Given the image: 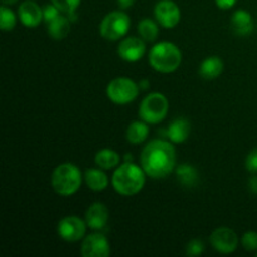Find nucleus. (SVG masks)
I'll use <instances>...</instances> for the list:
<instances>
[{
	"instance_id": "nucleus-1",
	"label": "nucleus",
	"mask_w": 257,
	"mask_h": 257,
	"mask_svg": "<svg viewBox=\"0 0 257 257\" xmlns=\"http://www.w3.org/2000/svg\"><path fill=\"white\" fill-rule=\"evenodd\" d=\"M141 166L146 175L155 180L167 177L176 167V150L165 140H153L141 153Z\"/></svg>"
},
{
	"instance_id": "nucleus-2",
	"label": "nucleus",
	"mask_w": 257,
	"mask_h": 257,
	"mask_svg": "<svg viewBox=\"0 0 257 257\" xmlns=\"http://www.w3.org/2000/svg\"><path fill=\"white\" fill-rule=\"evenodd\" d=\"M146 183V172L133 162L118 166L112 177L113 188L122 196H135Z\"/></svg>"
},
{
	"instance_id": "nucleus-3",
	"label": "nucleus",
	"mask_w": 257,
	"mask_h": 257,
	"mask_svg": "<svg viewBox=\"0 0 257 257\" xmlns=\"http://www.w3.org/2000/svg\"><path fill=\"white\" fill-rule=\"evenodd\" d=\"M151 67L160 73H173L182 63V53L180 48L171 42H161L153 45L150 52Z\"/></svg>"
},
{
	"instance_id": "nucleus-4",
	"label": "nucleus",
	"mask_w": 257,
	"mask_h": 257,
	"mask_svg": "<svg viewBox=\"0 0 257 257\" xmlns=\"http://www.w3.org/2000/svg\"><path fill=\"white\" fill-rule=\"evenodd\" d=\"M82 185V172L73 163H62L52 175V187L58 195L72 196Z\"/></svg>"
},
{
	"instance_id": "nucleus-5",
	"label": "nucleus",
	"mask_w": 257,
	"mask_h": 257,
	"mask_svg": "<svg viewBox=\"0 0 257 257\" xmlns=\"http://www.w3.org/2000/svg\"><path fill=\"white\" fill-rule=\"evenodd\" d=\"M168 113V100L162 93H151L143 98L141 102L140 114L141 119L148 124H157L162 122Z\"/></svg>"
},
{
	"instance_id": "nucleus-6",
	"label": "nucleus",
	"mask_w": 257,
	"mask_h": 257,
	"mask_svg": "<svg viewBox=\"0 0 257 257\" xmlns=\"http://www.w3.org/2000/svg\"><path fill=\"white\" fill-rule=\"evenodd\" d=\"M131 27L130 17L124 12L115 10L110 12L103 18L102 23L99 25V32L104 39L114 40L120 39L128 33Z\"/></svg>"
},
{
	"instance_id": "nucleus-7",
	"label": "nucleus",
	"mask_w": 257,
	"mask_h": 257,
	"mask_svg": "<svg viewBox=\"0 0 257 257\" xmlns=\"http://www.w3.org/2000/svg\"><path fill=\"white\" fill-rule=\"evenodd\" d=\"M140 85L130 78L119 77L107 85V97L115 104H128L138 97Z\"/></svg>"
},
{
	"instance_id": "nucleus-8",
	"label": "nucleus",
	"mask_w": 257,
	"mask_h": 257,
	"mask_svg": "<svg viewBox=\"0 0 257 257\" xmlns=\"http://www.w3.org/2000/svg\"><path fill=\"white\" fill-rule=\"evenodd\" d=\"M87 227V222L77 216H67L58 223V235L67 242H78L84 238Z\"/></svg>"
},
{
	"instance_id": "nucleus-9",
	"label": "nucleus",
	"mask_w": 257,
	"mask_h": 257,
	"mask_svg": "<svg viewBox=\"0 0 257 257\" xmlns=\"http://www.w3.org/2000/svg\"><path fill=\"white\" fill-rule=\"evenodd\" d=\"M211 245L217 252L228 255L235 252L238 246V237L233 230L228 227H218L211 233Z\"/></svg>"
},
{
	"instance_id": "nucleus-10",
	"label": "nucleus",
	"mask_w": 257,
	"mask_h": 257,
	"mask_svg": "<svg viewBox=\"0 0 257 257\" xmlns=\"http://www.w3.org/2000/svg\"><path fill=\"white\" fill-rule=\"evenodd\" d=\"M155 17L166 29L177 27L181 20V10L172 0H161L155 7Z\"/></svg>"
},
{
	"instance_id": "nucleus-11",
	"label": "nucleus",
	"mask_w": 257,
	"mask_h": 257,
	"mask_svg": "<svg viewBox=\"0 0 257 257\" xmlns=\"http://www.w3.org/2000/svg\"><path fill=\"white\" fill-rule=\"evenodd\" d=\"M80 253L83 257H107L110 253L109 243L102 233H92L83 240Z\"/></svg>"
},
{
	"instance_id": "nucleus-12",
	"label": "nucleus",
	"mask_w": 257,
	"mask_h": 257,
	"mask_svg": "<svg viewBox=\"0 0 257 257\" xmlns=\"http://www.w3.org/2000/svg\"><path fill=\"white\" fill-rule=\"evenodd\" d=\"M118 55L123 60L130 63L138 62L142 59L146 53V43L142 38L128 37L124 38L118 45Z\"/></svg>"
},
{
	"instance_id": "nucleus-13",
	"label": "nucleus",
	"mask_w": 257,
	"mask_h": 257,
	"mask_svg": "<svg viewBox=\"0 0 257 257\" xmlns=\"http://www.w3.org/2000/svg\"><path fill=\"white\" fill-rule=\"evenodd\" d=\"M109 218V211L107 206L102 202H95L88 207L85 212V222L89 228L94 231H100L107 226Z\"/></svg>"
},
{
	"instance_id": "nucleus-14",
	"label": "nucleus",
	"mask_w": 257,
	"mask_h": 257,
	"mask_svg": "<svg viewBox=\"0 0 257 257\" xmlns=\"http://www.w3.org/2000/svg\"><path fill=\"white\" fill-rule=\"evenodd\" d=\"M18 14H19L20 22L27 28H37L44 19L43 9H40L39 5L32 0L22 3L18 9Z\"/></svg>"
},
{
	"instance_id": "nucleus-15",
	"label": "nucleus",
	"mask_w": 257,
	"mask_h": 257,
	"mask_svg": "<svg viewBox=\"0 0 257 257\" xmlns=\"http://www.w3.org/2000/svg\"><path fill=\"white\" fill-rule=\"evenodd\" d=\"M231 27L235 34L240 37H247L253 32V19L250 13L246 10H236L231 18Z\"/></svg>"
},
{
	"instance_id": "nucleus-16",
	"label": "nucleus",
	"mask_w": 257,
	"mask_h": 257,
	"mask_svg": "<svg viewBox=\"0 0 257 257\" xmlns=\"http://www.w3.org/2000/svg\"><path fill=\"white\" fill-rule=\"evenodd\" d=\"M190 122L185 118H177L168 125L166 136L172 143H183L190 136Z\"/></svg>"
},
{
	"instance_id": "nucleus-17",
	"label": "nucleus",
	"mask_w": 257,
	"mask_h": 257,
	"mask_svg": "<svg viewBox=\"0 0 257 257\" xmlns=\"http://www.w3.org/2000/svg\"><path fill=\"white\" fill-rule=\"evenodd\" d=\"M48 34L55 40L64 39L70 32V19L67 15L59 14L57 18L47 23Z\"/></svg>"
},
{
	"instance_id": "nucleus-18",
	"label": "nucleus",
	"mask_w": 257,
	"mask_h": 257,
	"mask_svg": "<svg viewBox=\"0 0 257 257\" xmlns=\"http://www.w3.org/2000/svg\"><path fill=\"white\" fill-rule=\"evenodd\" d=\"M223 72V60L218 57H208L201 63L200 73L201 77L203 79H216L217 77H220Z\"/></svg>"
},
{
	"instance_id": "nucleus-19",
	"label": "nucleus",
	"mask_w": 257,
	"mask_h": 257,
	"mask_svg": "<svg viewBox=\"0 0 257 257\" xmlns=\"http://www.w3.org/2000/svg\"><path fill=\"white\" fill-rule=\"evenodd\" d=\"M84 181L89 190L94 191V192L104 191L109 183V180H108L107 175L102 171V168H99V170L98 168H89V170L85 171Z\"/></svg>"
},
{
	"instance_id": "nucleus-20",
	"label": "nucleus",
	"mask_w": 257,
	"mask_h": 257,
	"mask_svg": "<svg viewBox=\"0 0 257 257\" xmlns=\"http://www.w3.org/2000/svg\"><path fill=\"white\" fill-rule=\"evenodd\" d=\"M147 124L148 123H146L145 120H135L131 123L125 132V138L128 142L132 145H140L145 142L150 135V128Z\"/></svg>"
},
{
	"instance_id": "nucleus-21",
	"label": "nucleus",
	"mask_w": 257,
	"mask_h": 257,
	"mask_svg": "<svg viewBox=\"0 0 257 257\" xmlns=\"http://www.w3.org/2000/svg\"><path fill=\"white\" fill-rule=\"evenodd\" d=\"M95 165L102 170H113L118 167L120 162V156L115 151L109 150V148H103L98 151L94 157Z\"/></svg>"
},
{
	"instance_id": "nucleus-22",
	"label": "nucleus",
	"mask_w": 257,
	"mask_h": 257,
	"mask_svg": "<svg viewBox=\"0 0 257 257\" xmlns=\"http://www.w3.org/2000/svg\"><path fill=\"white\" fill-rule=\"evenodd\" d=\"M176 177L182 186L188 188L195 187L198 183V172L192 165L183 163L176 168Z\"/></svg>"
},
{
	"instance_id": "nucleus-23",
	"label": "nucleus",
	"mask_w": 257,
	"mask_h": 257,
	"mask_svg": "<svg viewBox=\"0 0 257 257\" xmlns=\"http://www.w3.org/2000/svg\"><path fill=\"white\" fill-rule=\"evenodd\" d=\"M141 38L146 42H155L158 37V25L152 19H143L138 23L137 28Z\"/></svg>"
},
{
	"instance_id": "nucleus-24",
	"label": "nucleus",
	"mask_w": 257,
	"mask_h": 257,
	"mask_svg": "<svg viewBox=\"0 0 257 257\" xmlns=\"http://www.w3.org/2000/svg\"><path fill=\"white\" fill-rule=\"evenodd\" d=\"M50 2H52V4L55 5L63 14L67 15L70 19V22L77 19L75 12H77L78 7H79L82 0H50Z\"/></svg>"
},
{
	"instance_id": "nucleus-25",
	"label": "nucleus",
	"mask_w": 257,
	"mask_h": 257,
	"mask_svg": "<svg viewBox=\"0 0 257 257\" xmlns=\"http://www.w3.org/2000/svg\"><path fill=\"white\" fill-rule=\"evenodd\" d=\"M15 25H17L15 14L7 5H3L0 8V29L4 30V32H10V30L14 29Z\"/></svg>"
},
{
	"instance_id": "nucleus-26",
	"label": "nucleus",
	"mask_w": 257,
	"mask_h": 257,
	"mask_svg": "<svg viewBox=\"0 0 257 257\" xmlns=\"http://www.w3.org/2000/svg\"><path fill=\"white\" fill-rule=\"evenodd\" d=\"M205 252V243L202 240H191L186 247V255L187 256H200Z\"/></svg>"
},
{
	"instance_id": "nucleus-27",
	"label": "nucleus",
	"mask_w": 257,
	"mask_h": 257,
	"mask_svg": "<svg viewBox=\"0 0 257 257\" xmlns=\"http://www.w3.org/2000/svg\"><path fill=\"white\" fill-rule=\"evenodd\" d=\"M241 242H242L243 248L246 251H250V252L257 251V232H255V231H248V232H246L242 236Z\"/></svg>"
},
{
	"instance_id": "nucleus-28",
	"label": "nucleus",
	"mask_w": 257,
	"mask_h": 257,
	"mask_svg": "<svg viewBox=\"0 0 257 257\" xmlns=\"http://www.w3.org/2000/svg\"><path fill=\"white\" fill-rule=\"evenodd\" d=\"M246 168H247L248 172L257 173V147L253 148L250 153L246 157Z\"/></svg>"
},
{
	"instance_id": "nucleus-29",
	"label": "nucleus",
	"mask_w": 257,
	"mask_h": 257,
	"mask_svg": "<svg viewBox=\"0 0 257 257\" xmlns=\"http://www.w3.org/2000/svg\"><path fill=\"white\" fill-rule=\"evenodd\" d=\"M60 10L58 9L55 5H45V8L43 9V15H44V22L49 23L50 20H53L54 18H57L60 14Z\"/></svg>"
},
{
	"instance_id": "nucleus-30",
	"label": "nucleus",
	"mask_w": 257,
	"mask_h": 257,
	"mask_svg": "<svg viewBox=\"0 0 257 257\" xmlns=\"http://www.w3.org/2000/svg\"><path fill=\"white\" fill-rule=\"evenodd\" d=\"M237 3V0H216V5L222 10H228L233 8Z\"/></svg>"
},
{
	"instance_id": "nucleus-31",
	"label": "nucleus",
	"mask_w": 257,
	"mask_h": 257,
	"mask_svg": "<svg viewBox=\"0 0 257 257\" xmlns=\"http://www.w3.org/2000/svg\"><path fill=\"white\" fill-rule=\"evenodd\" d=\"M118 5H119L120 9L125 10V9H130V8H132L133 5H135L136 0H117Z\"/></svg>"
},
{
	"instance_id": "nucleus-32",
	"label": "nucleus",
	"mask_w": 257,
	"mask_h": 257,
	"mask_svg": "<svg viewBox=\"0 0 257 257\" xmlns=\"http://www.w3.org/2000/svg\"><path fill=\"white\" fill-rule=\"evenodd\" d=\"M248 188H250L251 192L257 195V176H253L248 180Z\"/></svg>"
},
{
	"instance_id": "nucleus-33",
	"label": "nucleus",
	"mask_w": 257,
	"mask_h": 257,
	"mask_svg": "<svg viewBox=\"0 0 257 257\" xmlns=\"http://www.w3.org/2000/svg\"><path fill=\"white\" fill-rule=\"evenodd\" d=\"M138 85H140V88H141V89L146 90V89H147L148 87H150V82H148L147 79H142V80H141V82H140V84H138Z\"/></svg>"
},
{
	"instance_id": "nucleus-34",
	"label": "nucleus",
	"mask_w": 257,
	"mask_h": 257,
	"mask_svg": "<svg viewBox=\"0 0 257 257\" xmlns=\"http://www.w3.org/2000/svg\"><path fill=\"white\" fill-rule=\"evenodd\" d=\"M17 2L18 0H2L3 5H13V4H15Z\"/></svg>"
},
{
	"instance_id": "nucleus-35",
	"label": "nucleus",
	"mask_w": 257,
	"mask_h": 257,
	"mask_svg": "<svg viewBox=\"0 0 257 257\" xmlns=\"http://www.w3.org/2000/svg\"><path fill=\"white\" fill-rule=\"evenodd\" d=\"M132 161H133V158H132V155H130V153H128V155H125L124 162H132Z\"/></svg>"
},
{
	"instance_id": "nucleus-36",
	"label": "nucleus",
	"mask_w": 257,
	"mask_h": 257,
	"mask_svg": "<svg viewBox=\"0 0 257 257\" xmlns=\"http://www.w3.org/2000/svg\"><path fill=\"white\" fill-rule=\"evenodd\" d=\"M256 256H257V252H256Z\"/></svg>"
}]
</instances>
